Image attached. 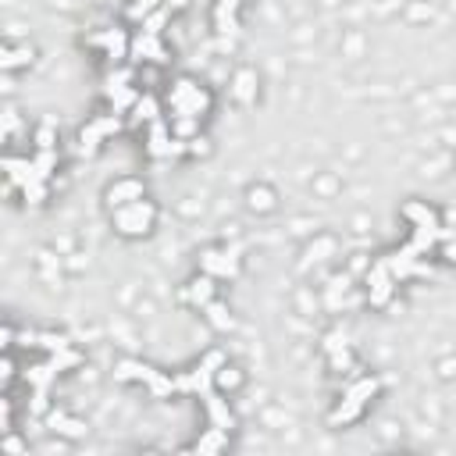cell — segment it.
Masks as SVG:
<instances>
[{"label": "cell", "mask_w": 456, "mask_h": 456, "mask_svg": "<svg viewBox=\"0 0 456 456\" xmlns=\"http://www.w3.org/2000/svg\"><path fill=\"white\" fill-rule=\"evenodd\" d=\"M154 218H157V207L150 200H132L125 207H118L114 211V228L121 236H147L154 228Z\"/></svg>", "instance_id": "cell-1"}, {"label": "cell", "mask_w": 456, "mask_h": 456, "mask_svg": "<svg viewBox=\"0 0 456 456\" xmlns=\"http://www.w3.org/2000/svg\"><path fill=\"white\" fill-rule=\"evenodd\" d=\"M221 367H225V357L214 349V353H207L203 364H196L193 371H182V375H175V385H178V392H200V396H207Z\"/></svg>", "instance_id": "cell-2"}, {"label": "cell", "mask_w": 456, "mask_h": 456, "mask_svg": "<svg viewBox=\"0 0 456 456\" xmlns=\"http://www.w3.org/2000/svg\"><path fill=\"white\" fill-rule=\"evenodd\" d=\"M421 253L413 250V246L406 242L403 250H396V253H388L385 257V264H388V271H392V278H410V275H431V267L428 264H421L417 260Z\"/></svg>", "instance_id": "cell-3"}, {"label": "cell", "mask_w": 456, "mask_h": 456, "mask_svg": "<svg viewBox=\"0 0 456 456\" xmlns=\"http://www.w3.org/2000/svg\"><path fill=\"white\" fill-rule=\"evenodd\" d=\"M392 285H396V278H392L388 264L378 260L375 267H371V275H367V300L375 303V307H385L388 296H392Z\"/></svg>", "instance_id": "cell-4"}, {"label": "cell", "mask_w": 456, "mask_h": 456, "mask_svg": "<svg viewBox=\"0 0 456 456\" xmlns=\"http://www.w3.org/2000/svg\"><path fill=\"white\" fill-rule=\"evenodd\" d=\"M147 150L154 157H175V154H185L189 147H182V139H172L164 121H150V147Z\"/></svg>", "instance_id": "cell-5"}, {"label": "cell", "mask_w": 456, "mask_h": 456, "mask_svg": "<svg viewBox=\"0 0 456 456\" xmlns=\"http://www.w3.org/2000/svg\"><path fill=\"white\" fill-rule=\"evenodd\" d=\"M200 267L207 275H221V278H236L239 275V257L236 253H203Z\"/></svg>", "instance_id": "cell-6"}, {"label": "cell", "mask_w": 456, "mask_h": 456, "mask_svg": "<svg viewBox=\"0 0 456 456\" xmlns=\"http://www.w3.org/2000/svg\"><path fill=\"white\" fill-rule=\"evenodd\" d=\"M90 43H93V47H103V50H107V57H114V61H121V57H125V50H129V39H125V32H121V29L93 32Z\"/></svg>", "instance_id": "cell-7"}, {"label": "cell", "mask_w": 456, "mask_h": 456, "mask_svg": "<svg viewBox=\"0 0 456 456\" xmlns=\"http://www.w3.org/2000/svg\"><path fill=\"white\" fill-rule=\"evenodd\" d=\"M132 200H143V182H136V178H121V182H114L111 189H107L111 211H118V207H125Z\"/></svg>", "instance_id": "cell-8"}, {"label": "cell", "mask_w": 456, "mask_h": 456, "mask_svg": "<svg viewBox=\"0 0 456 456\" xmlns=\"http://www.w3.org/2000/svg\"><path fill=\"white\" fill-rule=\"evenodd\" d=\"M4 168H8V178H11V185H18V189H25V185H32V182H43V178L36 175V164H32V160L8 157V160H4Z\"/></svg>", "instance_id": "cell-9"}, {"label": "cell", "mask_w": 456, "mask_h": 456, "mask_svg": "<svg viewBox=\"0 0 456 456\" xmlns=\"http://www.w3.org/2000/svg\"><path fill=\"white\" fill-rule=\"evenodd\" d=\"M203 403H207V413H211V424H214V428H221V431H232V428H236L232 410H228V403H225L221 396H214V392H207V396H203Z\"/></svg>", "instance_id": "cell-10"}, {"label": "cell", "mask_w": 456, "mask_h": 456, "mask_svg": "<svg viewBox=\"0 0 456 456\" xmlns=\"http://www.w3.org/2000/svg\"><path fill=\"white\" fill-rule=\"evenodd\" d=\"M132 54L139 57V61H157V65H164L168 61V54H164V47L157 43V36H150V32H143L136 43H132Z\"/></svg>", "instance_id": "cell-11"}, {"label": "cell", "mask_w": 456, "mask_h": 456, "mask_svg": "<svg viewBox=\"0 0 456 456\" xmlns=\"http://www.w3.org/2000/svg\"><path fill=\"white\" fill-rule=\"evenodd\" d=\"M403 218L413 221V228H435V225H439V218H435L431 207H424V203H417V200H410V203L403 207Z\"/></svg>", "instance_id": "cell-12"}, {"label": "cell", "mask_w": 456, "mask_h": 456, "mask_svg": "<svg viewBox=\"0 0 456 456\" xmlns=\"http://www.w3.org/2000/svg\"><path fill=\"white\" fill-rule=\"evenodd\" d=\"M360 413H364V403H360V400H349V396H346V400H342V403H339L335 410H331L328 424H331V428H339V424H349V421H357Z\"/></svg>", "instance_id": "cell-13"}, {"label": "cell", "mask_w": 456, "mask_h": 456, "mask_svg": "<svg viewBox=\"0 0 456 456\" xmlns=\"http://www.w3.org/2000/svg\"><path fill=\"white\" fill-rule=\"evenodd\" d=\"M114 378H118V382H150V378H154V367L136 364V360H125V364L114 367Z\"/></svg>", "instance_id": "cell-14"}, {"label": "cell", "mask_w": 456, "mask_h": 456, "mask_svg": "<svg viewBox=\"0 0 456 456\" xmlns=\"http://www.w3.org/2000/svg\"><path fill=\"white\" fill-rule=\"evenodd\" d=\"M225 446H228V431H221V428L211 424V431H207L203 439L193 446V453H218V449H225Z\"/></svg>", "instance_id": "cell-15"}, {"label": "cell", "mask_w": 456, "mask_h": 456, "mask_svg": "<svg viewBox=\"0 0 456 456\" xmlns=\"http://www.w3.org/2000/svg\"><path fill=\"white\" fill-rule=\"evenodd\" d=\"M107 96L114 103V114L125 111V107H136V100H139V93L132 86H107Z\"/></svg>", "instance_id": "cell-16"}, {"label": "cell", "mask_w": 456, "mask_h": 456, "mask_svg": "<svg viewBox=\"0 0 456 456\" xmlns=\"http://www.w3.org/2000/svg\"><path fill=\"white\" fill-rule=\"evenodd\" d=\"M54 378H57V371L50 367V360H47V364H36V367L25 371V382H29L32 388H47Z\"/></svg>", "instance_id": "cell-17"}, {"label": "cell", "mask_w": 456, "mask_h": 456, "mask_svg": "<svg viewBox=\"0 0 456 456\" xmlns=\"http://www.w3.org/2000/svg\"><path fill=\"white\" fill-rule=\"evenodd\" d=\"M147 388H150V396L154 400H168L172 392H178V385H175V378H168V375H160V371H154V378L147 382Z\"/></svg>", "instance_id": "cell-18"}, {"label": "cell", "mask_w": 456, "mask_h": 456, "mask_svg": "<svg viewBox=\"0 0 456 456\" xmlns=\"http://www.w3.org/2000/svg\"><path fill=\"white\" fill-rule=\"evenodd\" d=\"M50 428L61 431V435H68V439H79V435L86 431V424L75 421V417H65V413H50Z\"/></svg>", "instance_id": "cell-19"}, {"label": "cell", "mask_w": 456, "mask_h": 456, "mask_svg": "<svg viewBox=\"0 0 456 456\" xmlns=\"http://www.w3.org/2000/svg\"><path fill=\"white\" fill-rule=\"evenodd\" d=\"M189 300L200 303V307H207V303L214 300V282H211V275H203V278H196V282L189 285Z\"/></svg>", "instance_id": "cell-20"}, {"label": "cell", "mask_w": 456, "mask_h": 456, "mask_svg": "<svg viewBox=\"0 0 456 456\" xmlns=\"http://www.w3.org/2000/svg\"><path fill=\"white\" fill-rule=\"evenodd\" d=\"M378 388H382V382H378V378H360V382H357L353 388L346 392V396H349V400H360V403H367V400L375 396Z\"/></svg>", "instance_id": "cell-21"}, {"label": "cell", "mask_w": 456, "mask_h": 456, "mask_svg": "<svg viewBox=\"0 0 456 456\" xmlns=\"http://www.w3.org/2000/svg\"><path fill=\"white\" fill-rule=\"evenodd\" d=\"M239 4H242V0H221V4H218V29H221V32H232V29H236L232 14H236Z\"/></svg>", "instance_id": "cell-22"}, {"label": "cell", "mask_w": 456, "mask_h": 456, "mask_svg": "<svg viewBox=\"0 0 456 456\" xmlns=\"http://www.w3.org/2000/svg\"><path fill=\"white\" fill-rule=\"evenodd\" d=\"M157 8H160V0H132V4H129V18H132V22H147Z\"/></svg>", "instance_id": "cell-23"}, {"label": "cell", "mask_w": 456, "mask_h": 456, "mask_svg": "<svg viewBox=\"0 0 456 456\" xmlns=\"http://www.w3.org/2000/svg\"><path fill=\"white\" fill-rule=\"evenodd\" d=\"M253 82H257V75H253L250 68L239 72V79H236V96H239V100H253V93H257Z\"/></svg>", "instance_id": "cell-24"}, {"label": "cell", "mask_w": 456, "mask_h": 456, "mask_svg": "<svg viewBox=\"0 0 456 456\" xmlns=\"http://www.w3.org/2000/svg\"><path fill=\"white\" fill-rule=\"evenodd\" d=\"M203 310H207V318H211V324H214V328H232V314H228V310H225L221 303H214V300H211Z\"/></svg>", "instance_id": "cell-25"}, {"label": "cell", "mask_w": 456, "mask_h": 456, "mask_svg": "<svg viewBox=\"0 0 456 456\" xmlns=\"http://www.w3.org/2000/svg\"><path fill=\"white\" fill-rule=\"evenodd\" d=\"M136 121H157V100L154 96H139L136 100Z\"/></svg>", "instance_id": "cell-26"}, {"label": "cell", "mask_w": 456, "mask_h": 456, "mask_svg": "<svg viewBox=\"0 0 456 456\" xmlns=\"http://www.w3.org/2000/svg\"><path fill=\"white\" fill-rule=\"evenodd\" d=\"M32 164H36V175L47 182V178H50V172H54V164H57V157H54V150H39Z\"/></svg>", "instance_id": "cell-27"}, {"label": "cell", "mask_w": 456, "mask_h": 456, "mask_svg": "<svg viewBox=\"0 0 456 456\" xmlns=\"http://www.w3.org/2000/svg\"><path fill=\"white\" fill-rule=\"evenodd\" d=\"M439 228V225H435ZM435 228H417V232H413V239H410V246L417 253H424V250H431V242H435Z\"/></svg>", "instance_id": "cell-28"}, {"label": "cell", "mask_w": 456, "mask_h": 456, "mask_svg": "<svg viewBox=\"0 0 456 456\" xmlns=\"http://www.w3.org/2000/svg\"><path fill=\"white\" fill-rule=\"evenodd\" d=\"M22 193H25L29 203H43V200H47V185H43V182H32V185H25Z\"/></svg>", "instance_id": "cell-29"}, {"label": "cell", "mask_w": 456, "mask_h": 456, "mask_svg": "<svg viewBox=\"0 0 456 456\" xmlns=\"http://www.w3.org/2000/svg\"><path fill=\"white\" fill-rule=\"evenodd\" d=\"M25 61H32V50H8V54H4V68L25 65Z\"/></svg>", "instance_id": "cell-30"}, {"label": "cell", "mask_w": 456, "mask_h": 456, "mask_svg": "<svg viewBox=\"0 0 456 456\" xmlns=\"http://www.w3.org/2000/svg\"><path fill=\"white\" fill-rule=\"evenodd\" d=\"M164 18H168V14H164V11H154V14L147 18V22H143V32H150V36H157V32H160V25H164Z\"/></svg>", "instance_id": "cell-31"}, {"label": "cell", "mask_w": 456, "mask_h": 456, "mask_svg": "<svg viewBox=\"0 0 456 456\" xmlns=\"http://www.w3.org/2000/svg\"><path fill=\"white\" fill-rule=\"evenodd\" d=\"M36 147L39 150H54V129L50 125H43V129L36 132Z\"/></svg>", "instance_id": "cell-32"}, {"label": "cell", "mask_w": 456, "mask_h": 456, "mask_svg": "<svg viewBox=\"0 0 456 456\" xmlns=\"http://www.w3.org/2000/svg\"><path fill=\"white\" fill-rule=\"evenodd\" d=\"M189 154H207V139H189Z\"/></svg>", "instance_id": "cell-33"}, {"label": "cell", "mask_w": 456, "mask_h": 456, "mask_svg": "<svg viewBox=\"0 0 456 456\" xmlns=\"http://www.w3.org/2000/svg\"><path fill=\"white\" fill-rule=\"evenodd\" d=\"M442 257H446L449 264H456V239H453V242H446V250H442Z\"/></svg>", "instance_id": "cell-34"}, {"label": "cell", "mask_w": 456, "mask_h": 456, "mask_svg": "<svg viewBox=\"0 0 456 456\" xmlns=\"http://www.w3.org/2000/svg\"><path fill=\"white\" fill-rule=\"evenodd\" d=\"M8 453H22V442H18V439H8Z\"/></svg>", "instance_id": "cell-35"}, {"label": "cell", "mask_w": 456, "mask_h": 456, "mask_svg": "<svg viewBox=\"0 0 456 456\" xmlns=\"http://www.w3.org/2000/svg\"><path fill=\"white\" fill-rule=\"evenodd\" d=\"M185 4H189V0H172V8L178 11V8H185Z\"/></svg>", "instance_id": "cell-36"}]
</instances>
